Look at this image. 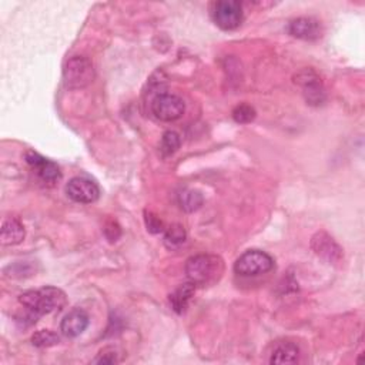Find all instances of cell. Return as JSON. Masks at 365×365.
Returning a JSON list of instances; mask_svg holds the SVG:
<instances>
[{
    "label": "cell",
    "instance_id": "6da1fadb",
    "mask_svg": "<svg viewBox=\"0 0 365 365\" xmlns=\"http://www.w3.org/2000/svg\"><path fill=\"white\" fill-rule=\"evenodd\" d=\"M19 301L36 319L41 315L60 311L66 305V294L57 287H43L24 291L19 297Z\"/></svg>",
    "mask_w": 365,
    "mask_h": 365
},
{
    "label": "cell",
    "instance_id": "7a4b0ae2",
    "mask_svg": "<svg viewBox=\"0 0 365 365\" xmlns=\"http://www.w3.org/2000/svg\"><path fill=\"white\" fill-rule=\"evenodd\" d=\"M224 269L222 259L211 254L192 255L185 262V275L194 285H208L215 282Z\"/></svg>",
    "mask_w": 365,
    "mask_h": 365
},
{
    "label": "cell",
    "instance_id": "3957f363",
    "mask_svg": "<svg viewBox=\"0 0 365 365\" xmlns=\"http://www.w3.org/2000/svg\"><path fill=\"white\" fill-rule=\"evenodd\" d=\"M94 78L91 61L84 56L70 57L63 68V80L68 88H83Z\"/></svg>",
    "mask_w": 365,
    "mask_h": 365
},
{
    "label": "cell",
    "instance_id": "277c9868",
    "mask_svg": "<svg viewBox=\"0 0 365 365\" xmlns=\"http://www.w3.org/2000/svg\"><path fill=\"white\" fill-rule=\"evenodd\" d=\"M274 268V259L271 255L261 250H248L241 254L234 262V271L242 277L261 275Z\"/></svg>",
    "mask_w": 365,
    "mask_h": 365
},
{
    "label": "cell",
    "instance_id": "5b68a950",
    "mask_svg": "<svg viewBox=\"0 0 365 365\" xmlns=\"http://www.w3.org/2000/svg\"><path fill=\"white\" fill-rule=\"evenodd\" d=\"M211 16L214 23L222 30L237 29L244 19L242 4L237 0H220L212 4Z\"/></svg>",
    "mask_w": 365,
    "mask_h": 365
},
{
    "label": "cell",
    "instance_id": "8992f818",
    "mask_svg": "<svg viewBox=\"0 0 365 365\" xmlns=\"http://www.w3.org/2000/svg\"><path fill=\"white\" fill-rule=\"evenodd\" d=\"M184 111L182 98L171 93H160L151 101V113L161 121H175L182 117Z\"/></svg>",
    "mask_w": 365,
    "mask_h": 365
},
{
    "label": "cell",
    "instance_id": "52a82bcc",
    "mask_svg": "<svg viewBox=\"0 0 365 365\" xmlns=\"http://www.w3.org/2000/svg\"><path fill=\"white\" fill-rule=\"evenodd\" d=\"M66 194L76 202L91 204L100 197V188L94 181L86 177H74L67 182Z\"/></svg>",
    "mask_w": 365,
    "mask_h": 365
},
{
    "label": "cell",
    "instance_id": "ba28073f",
    "mask_svg": "<svg viewBox=\"0 0 365 365\" xmlns=\"http://www.w3.org/2000/svg\"><path fill=\"white\" fill-rule=\"evenodd\" d=\"M295 83H298L301 86L304 97L308 101V104L319 106L324 103L325 90L321 83V78L317 76L315 71H312L311 68L302 70L301 73L297 74Z\"/></svg>",
    "mask_w": 365,
    "mask_h": 365
},
{
    "label": "cell",
    "instance_id": "9c48e42d",
    "mask_svg": "<svg viewBox=\"0 0 365 365\" xmlns=\"http://www.w3.org/2000/svg\"><path fill=\"white\" fill-rule=\"evenodd\" d=\"M24 158H26V163L34 170V173L38 175V178L41 181L54 184L61 178L58 165L56 163L50 161L48 158H44L43 155H40L34 151H27Z\"/></svg>",
    "mask_w": 365,
    "mask_h": 365
},
{
    "label": "cell",
    "instance_id": "30bf717a",
    "mask_svg": "<svg viewBox=\"0 0 365 365\" xmlns=\"http://www.w3.org/2000/svg\"><path fill=\"white\" fill-rule=\"evenodd\" d=\"M311 247L318 257L327 259L328 262H336L342 257V250L325 231H319L312 237Z\"/></svg>",
    "mask_w": 365,
    "mask_h": 365
},
{
    "label": "cell",
    "instance_id": "8fae6325",
    "mask_svg": "<svg viewBox=\"0 0 365 365\" xmlns=\"http://www.w3.org/2000/svg\"><path fill=\"white\" fill-rule=\"evenodd\" d=\"M288 33L301 40H317L321 37L322 29L319 21L312 17H298L289 21Z\"/></svg>",
    "mask_w": 365,
    "mask_h": 365
},
{
    "label": "cell",
    "instance_id": "7c38bea8",
    "mask_svg": "<svg viewBox=\"0 0 365 365\" xmlns=\"http://www.w3.org/2000/svg\"><path fill=\"white\" fill-rule=\"evenodd\" d=\"M88 322L90 319L87 312L80 308H74L68 314H66V317L61 319L60 331L67 338H76L86 331V328L88 327Z\"/></svg>",
    "mask_w": 365,
    "mask_h": 365
},
{
    "label": "cell",
    "instance_id": "4fadbf2b",
    "mask_svg": "<svg viewBox=\"0 0 365 365\" xmlns=\"http://www.w3.org/2000/svg\"><path fill=\"white\" fill-rule=\"evenodd\" d=\"M24 234H26L24 227L16 217H10L3 221L1 234H0V240H1L3 245L20 244L24 238Z\"/></svg>",
    "mask_w": 365,
    "mask_h": 365
},
{
    "label": "cell",
    "instance_id": "5bb4252c",
    "mask_svg": "<svg viewBox=\"0 0 365 365\" xmlns=\"http://www.w3.org/2000/svg\"><path fill=\"white\" fill-rule=\"evenodd\" d=\"M298 355L299 349L294 342H278L271 352L269 364H295L298 361Z\"/></svg>",
    "mask_w": 365,
    "mask_h": 365
},
{
    "label": "cell",
    "instance_id": "9a60e30c",
    "mask_svg": "<svg viewBox=\"0 0 365 365\" xmlns=\"http://www.w3.org/2000/svg\"><path fill=\"white\" fill-rule=\"evenodd\" d=\"M194 291H195V285L191 284L190 281L185 284H181L177 289H174V292L170 295V304L177 314H182L185 311L188 301L194 295Z\"/></svg>",
    "mask_w": 365,
    "mask_h": 365
},
{
    "label": "cell",
    "instance_id": "2e32d148",
    "mask_svg": "<svg viewBox=\"0 0 365 365\" xmlns=\"http://www.w3.org/2000/svg\"><path fill=\"white\" fill-rule=\"evenodd\" d=\"M185 230L180 224H171L168 228L164 230V244L167 248L174 250L184 244L185 241Z\"/></svg>",
    "mask_w": 365,
    "mask_h": 365
},
{
    "label": "cell",
    "instance_id": "e0dca14e",
    "mask_svg": "<svg viewBox=\"0 0 365 365\" xmlns=\"http://www.w3.org/2000/svg\"><path fill=\"white\" fill-rule=\"evenodd\" d=\"M178 201L180 205L184 211H195L197 208L201 207L202 204V195L198 191L194 190H182L178 194Z\"/></svg>",
    "mask_w": 365,
    "mask_h": 365
},
{
    "label": "cell",
    "instance_id": "ac0fdd59",
    "mask_svg": "<svg viewBox=\"0 0 365 365\" xmlns=\"http://www.w3.org/2000/svg\"><path fill=\"white\" fill-rule=\"evenodd\" d=\"M180 144H181V140H180V135L175 133V131H165L161 137V143H160V151L163 155L168 157V155H173L178 148H180Z\"/></svg>",
    "mask_w": 365,
    "mask_h": 365
},
{
    "label": "cell",
    "instance_id": "d6986e66",
    "mask_svg": "<svg viewBox=\"0 0 365 365\" xmlns=\"http://www.w3.org/2000/svg\"><path fill=\"white\" fill-rule=\"evenodd\" d=\"M60 338L57 334H54L53 331H48V329H40L37 331L33 336H31V342L34 346H38V348H48V346H53L56 344H58Z\"/></svg>",
    "mask_w": 365,
    "mask_h": 365
},
{
    "label": "cell",
    "instance_id": "ffe728a7",
    "mask_svg": "<svg viewBox=\"0 0 365 365\" xmlns=\"http://www.w3.org/2000/svg\"><path fill=\"white\" fill-rule=\"evenodd\" d=\"M255 110L254 107H251L250 104H238L234 110H232V118L235 123L240 124H247L251 123L255 118Z\"/></svg>",
    "mask_w": 365,
    "mask_h": 365
},
{
    "label": "cell",
    "instance_id": "44dd1931",
    "mask_svg": "<svg viewBox=\"0 0 365 365\" xmlns=\"http://www.w3.org/2000/svg\"><path fill=\"white\" fill-rule=\"evenodd\" d=\"M118 362L117 351L113 348H104L98 352V355L93 359V364H115Z\"/></svg>",
    "mask_w": 365,
    "mask_h": 365
},
{
    "label": "cell",
    "instance_id": "7402d4cb",
    "mask_svg": "<svg viewBox=\"0 0 365 365\" xmlns=\"http://www.w3.org/2000/svg\"><path fill=\"white\" fill-rule=\"evenodd\" d=\"M145 227H147V230H148L150 232H153V234H157V232L164 231V224H163V221H161L157 215H154V214H151V212H145Z\"/></svg>",
    "mask_w": 365,
    "mask_h": 365
}]
</instances>
